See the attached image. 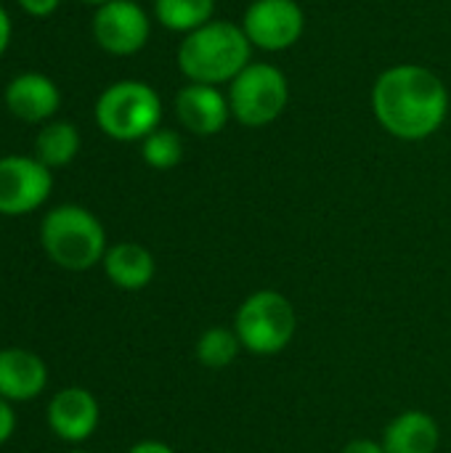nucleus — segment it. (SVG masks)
I'll return each instance as SVG.
<instances>
[{
  "instance_id": "nucleus-1",
  "label": "nucleus",
  "mask_w": 451,
  "mask_h": 453,
  "mask_svg": "<svg viewBox=\"0 0 451 453\" xmlns=\"http://www.w3.org/2000/svg\"><path fill=\"white\" fill-rule=\"evenodd\" d=\"M377 122L401 141H423L433 135L449 111V90L439 74L417 64L385 69L372 90Z\"/></svg>"
},
{
  "instance_id": "nucleus-2",
  "label": "nucleus",
  "mask_w": 451,
  "mask_h": 453,
  "mask_svg": "<svg viewBox=\"0 0 451 453\" xmlns=\"http://www.w3.org/2000/svg\"><path fill=\"white\" fill-rule=\"evenodd\" d=\"M253 42L245 29L231 21H207L189 32L178 48V66L191 82H231L250 64Z\"/></svg>"
},
{
  "instance_id": "nucleus-3",
  "label": "nucleus",
  "mask_w": 451,
  "mask_h": 453,
  "mask_svg": "<svg viewBox=\"0 0 451 453\" xmlns=\"http://www.w3.org/2000/svg\"><path fill=\"white\" fill-rule=\"evenodd\" d=\"M40 242L45 255L64 271H90L106 255V234L101 220L77 204H61L43 218Z\"/></svg>"
},
{
  "instance_id": "nucleus-4",
  "label": "nucleus",
  "mask_w": 451,
  "mask_h": 453,
  "mask_svg": "<svg viewBox=\"0 0 451 453\" xmlns=\"http://www.w3.org/2000/svg\"><path fill=\"white\" fill-rule=\"evenodd\" d=\"M162 101L157 90L138 80L109 85L96 101V122L114 141H144L159 127Z\"/></svg>"
},
{
  "instance_id": "nucleus-5",
  "label": "nucleus",
  "mask_w": 451,
  "mask_h": 453,
  "mask_svg": "<svg viewBox=\"0 0 451 453\" xmlns=\"http://www.w3.org/2000/svg\"><path fill=\"white\" fill-rule=\"evenodd\" d=\"M298 329V313L292 303L274 292H253L234 316V332L242 348L253 356H276L282 353Z\"/></svg>"
},
{
  "instance_id": "nucleus-6",
  "label": "nucleus",
  "mask_w": 451,
  "mask_h": 453,
  "mask_svg": "<svg viewBox=\"0 0 451 453\" xmlns=\"http://www.w3.org/2000/svg\"><path fill=\"white\" fill-rule=\"evenodd\" d=\"M290 88L282 69L271 64H247L234 80L229 90L231 114L245 127L271 125L287 106Z\"/></svg>"
},
{
  "instance_id": "nucleus-7",
  "label": "nucleus",
  "mask_w": 451,
  "mask_h": 453,
  "mask_svg": "<svg viewBox=\"0 0 451 453\" xmlns=\"http://www.w3.org/2000/svg\"><path fill=\"white\" fill-rule=\"evenodd\" d=\"M53 188L51 167L37 157L0 159V215H27L45 204Z\"/></svg>"
},
{
  "instance_id": "nucleus-8",
  "label": "nucleus",
  "mask_w": 451,
  "mask_h": 453,
  "mask_svg": "<svg viewBox=\"0 0 451 453\" xmlns=\"http://www.w3.org/2000/svg\"><path fill=\"white\" fill-rule=\"evenodd\" d=\"M306 19L295 0H255L242 21V29L260 50L292 48L303 35Z\"/></svg>"
},
{
  "instance_id": "nucleus-9",
  "label": "nucleus",
  "mask_w": 451,
  "mask_h": 453,
  "mask_svg": "<svg viewBox=\"0 0 451 453\" xmlns=\"http://www.w3.org/2000/svg\"><path fill=\"white\" fill-rule=\"evenodd\" d=\"M93 37L112 56H133L149 40V16L133 0H109L93 16Z\"/></svg>"
},
{
  "instance_id": "nucleus-10",
  "label": "nucleus",
  "mask_w": 451,
  "mask_h": 453,
  "mask_svg": "<svg viewBox=\"0 0 451 453\" xmlns=\"http://www.w3.org/2000/svg\"><path fill=\"white\" fill-rule=\"evenodd\" d=\"M48 427L66 443L88 441L98 427V401L85 388H64L48 403Z\"/></svg>"
},
{
  "instance_id": "nucleus-11",
  "label": "nucleus",
  "mask_w": 451,
  "mask_h": 453,
  "mask_svg": "<svg viewBox=\"0 0 451 453\" xmlns=\"http://www.w3.org/2000/svg\"><path fill=\"white\" fill-rule=\"evenodd\" d=\"M175 114L186 130L197 135H215L226 127L231 106L215 85L191 82L175 96Z\"/></svg>"
},
{
  "instance_id": "nucleus-12",
  "label": "nucleus",
  "mask_w": 451,
  "mask_h": 453,
  "mask_svg": "<svg viewBox=\"0 0 451 453\" xmlns=\"http://www.w3.org/2000/svg\"><path fill=\"white\" fill-rule=\"evenodd\" d=\"M5 106L21 122H45L61 106V93L51 77L24 72L5 85Z\"/></svg>"
},
{
  "instance_id": "nucleus-13",
  "label": "nucleus",
  "mask_w": 451,
  "mask_h": 453,
  "mask_svg": "<svg viewBox=\"0 0 451 453\" xmlns=\"http://www.w3.org/2000/svg\"><path fill=\"white\" fill-rule=\"evenodd\" d=\"M48 385V369L40 356L24 348L0 350V398L32 401Z\"/></svg>"
},
{
  "instance_id": "nucleus-14",
  "label": "nucleus",
  "mask_w": 451,
  "mask_h": 453,
  "mask_svg": "<svg viewBox=\"0 0 451 453\" xmlns=\"http://www.w3.org/2000/svg\"><path fill=\"white\" fill-rule=\"evenodd\" d=\"M441 443V430L436 419L425 411H404L383 433L385 453H436Z\"/></svg>"
},
{
  "instance_id": "nucleus-15",
  "label": "nucleus",
  "mask_w": 451,
  "mask_h": 453,
  "mask_svg": "<svg viewBox=\"0 0 451 453\" xmlns=\"http://www.w3.org/2000/svg\"><path fill=\"white\" fill-rule=\"evenodd\" d=\"M101 263L109 281L125 292H138L154 279V257L144 244L136 242H120L109 247Z\"/></svg>"
},
{
  "instance_id": "nucleus-16",
  "label": "nucleus",
  "mask_w": 451,
  "mask_h": 453,
  "mask_svg": "<svg viewBox=\"0 0 451 453\" xmlns=\"http://www.w3.org/2000/svg\"><path fill=\"white\" fill-rule=\"evenodd\" d=\"M80 151V133L72 122L56 119L43 125L35 138V154L45 167H66Z\"/></svg>"
},
{
  "instance_id": "nucleus-17",
  "label": "nucleus",
  "mask_w": 451,
  "mask_h": 453,
  "mask_svg": "<svg viewBox=\"0 0 451 453\" xmlns=\"http://www.w3.org/2000/svg\"><path fill=\"white\" fill-rule=\"evenodd\" d=\"M215 0H154V16L173 32H194L213 21Z\"/></svg>"
},
{
  "instance_id": "nucleus-18",
  "label": "nucleus",
  "mask_w": 451,
  "mask_h": 453,
  "mask_svg": "<svg viewBox=\"0 0 451 453\" xmlns=\"http://www.w3.org/2000/svg\"><path fill=\"white\" fill-rule=\"evenodd\" d=\"M239 350H242V342H239L234 329L210 326V329L202 332V337L197 342V361L205 369L221 372V369H229L237 361Z\"/></svg>"
},
{
  "instance_id": "nucleus-19",
  "label": "nucleus",
  "mask_w": 451,
  "mask_h": 453,
  "mask_svg": "<svg viewBox=\"0 0 451 453\" xmlns=\"http://www.w3.org/2000/svg\"><path fill=\"white\" fill-rule=\"evenodd\" d=\"M141 157L154 170H170L183 159V141L173 130H154L141 143Z\"/></svg>"
},
{
  "instance_id": "nucleus-20",
  "label": "nucleus",
  "mask_w": 451,
  "mask_h": 453,
  "mask_svg": "<svg viewBox=\"0 0 451 453\" xmlns=\"http://www.w3.org/2000/svg\"><path fill=\"white\" fill-rule=\"evenodd\" d=\"M29 16H37V19H45V16H51L56 8H58V3L61 0H16Z\"/></svg>"
},
{
  "instance_id": "nucleus-21",
  "label": "nucleus",
  "mask_w": 451,
  "mask_h": 453,
  "mask_svg": "<svg viewBox=\"0 0 451 453\" xmlns=\"http://www.w3.org/2000/svg\"><path fill=\"white\" fill-rule=\"evenodd\" d=\"M13 427H16V414L11 409V403L5 398H0V446L13 435Z\"/></svg>"
},
{
  "instance_id": "nucleus-22",
  "label": "nucleus",
  "mask_w": 451,
  "mask_h": 453,
  "mask_svg": "<svg viewBox=\"0 0 451 453\" xmlns=\"http://www.w3.org/2000/svg\"><path fill=\"white\" fill-rule=\"evenodd\" d=\"M343 453H385L383 449V443H377V441H369V438H356V441H351Z\"/></svg>"
},
{
  "instance_id": "nucleus-23",
  "label": "nucleus",
  "mask_w": 451,
  "mask_h": 453,
  "mask_svg": "<svg viewBox=\"0 0 451 453\" xmlns=\"http://www.w3.org/2000/svg\"><path fill=\"white\" fill-rule=\"evenodd\" d=\"M128 453H175L167 443H159V441H141L136 443Z\"/></svg>"
},
{
  "instance_id": "nucleus-24",
  "label": "nucleus",
  "mask_w": 451,
  "mask_h": 453,
  "mask_svg": "<svg viewBox=\"0 0 451 453\" xmlns=\"http://www.w3.org/2000/svg\"><path fill=\"white\" fill-rule=\"evenodd\" d=\"M8 42H11V16H8L5 8L0 5V56L5 53Z\"/></svg>"
},
{
  "instance_id": "nucleus-25",
  "label": "nucleus",
  "mask_w": 451,
  "mask_h": 453,
  "mask_svg": "<svg viewBox=\"0 0 451 453\" xmlns=\"http://www.w3.org/2000/svg\"><path fill=\"white\" fill-rule=\"evenodd\" d=\"M85 3H93V5H104V3H109V0H85Z\"/></svg>"
},
{
  "instance_id": "nucleus-26",
  "label": "nucleus",
  "mask_w": 451,
  "mask_h": 453,
  "mask_svg": "<svg viewBox=\"0 0 451 453\" xmlns=\"http://www.w3.org/2000/svg\"><path fill=\"white\" fill-rule=\"evenodd\" d=\"M69 453H88V451H69Z\"/></svg>"
}]
</instances>
